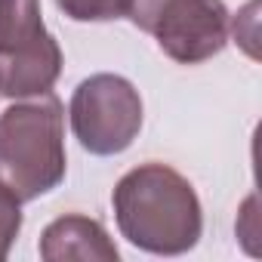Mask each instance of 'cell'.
<instances>
[{
  "instance_id": "cell-1",
  "label": "cell",
  "mask_w": 262,
  "mask_h": 262,
  "mask_svg": "<svg viewBox=\"0 0 262 262\" xmlns=\"http://www.w3.org/2000/svg\"><path fill=\"white\" fill-rule=\"evenodd\" d=\"M120 234L155 256L188 253L204 231L201 201L191 182L167 164L129 170L111 194Z\"/></svg>"
},
{
  "instance_id": "cell-2",
  "label": "cell",
  "mask_w": 262,
  "mask_h": 262,
  "mask_svg": "<svg viewBox=\"0 0 262 262\" xmlns=\"http://www.w3.org/2000/svg\"><path fill=\"white\" fill-rule=\"evenodd\" d=\"M65 170V108L53 93L0 111V185L19 204L53 191Z\"/></svg>"
},
{
  "instance_id": "cell-3",
  "label": "cell",
  "mask_w": 262,
  "mask_h": 262,
  "mask_svg": "<svg viewBox=\"0 0 262 262\" xmlns=\"http://www.w3.org/2000/svg\"><path fill=\"white\" fill-rule=\"evenodd\" d=\"M62 74V47L43 28L40 0H0V93L43 96Z\"/></svg>"
},
{
  "instance_id": "cell-4",
  "label": "cell",
  "mask_w": 262,
  "mask_h": 262,
  "mask_svg": "<svg viewBox=\"0 0 262 262\" xmlns=\"http://www.w3.org/2000/svg\"><path fill=\"white\" fill-rule=\"evenodd\" d=\"M126 16L179 65H201L228 43L222 0H129Z\"/></svg>"
},
{
  "instance_id": "cell-5",
  "label": "cell",
  "mask_w": 262,
  "mask_h": 262,
  "mask_svg": "<svg viewBox=\"0 0 262 262\" xmlns=\"http://www.w3.org/2000/svg\"><path fill=\"white\" fill-rule=\"evenodd\" d=\"M71 129L80 148L99 158L120 155L142 129V96L120 74H93L71 96Z\"/></svg>"
},
{
  "instance_id": "cell-6",
  "label": "cell",
  "mask_w": 262,
  "mask_h": 262,
  "mask_svg": "<svg viewBox=\"0 0 262 262\" xmlns=\"http://www.w3.org/2000/svg\"><path fill=\"white\" fill-rule=\"evenodd\" d=\"M117 247L99 219L71 213L50 222L40 234V259L47 262H117Z\"/></svg>"
},
{
  "instance_id": "cell-7",
  "label": "cell",
  "mask_w": 262,
  "mask_h": 262,
  "mask_svg": "<svg viewBox=\"0 0 262 262\" xmlns=\"http://www.w3.org/2000/svg\"><path fill=\"white\" fill-rule=\"evenodd\" d=\"M56 4L74 22H111L129 10V0H56Z\"/></svg>"
},
{
  "instance_id": "cell-8",
  "label": "cell",
  "mask_w": 262,
  "mask_h": 262,
  "mask_svg": "<svg viewBox=\"0 0 262 262\" xmlns=\"http://www.w3.org/2000/svg\"><path fill=\"white\" fill-rule=\"evenodd\" d=\"M19 231H22V204L7 185H0V262L10 256V247L19 237Z\"/></svg>"
}]
</instances>
